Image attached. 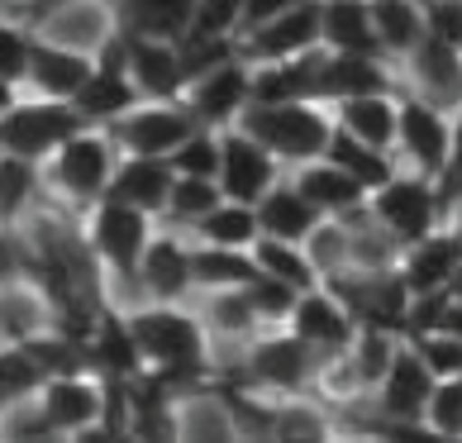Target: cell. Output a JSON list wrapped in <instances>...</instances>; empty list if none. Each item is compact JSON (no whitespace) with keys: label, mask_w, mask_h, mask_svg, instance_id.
I'll use <instances>...</instances> for the list:
<instances>
[{"label":"cell","mask_w":462,"mask_h":443,"mask_svg":"<svg viewBox=\"0 0 462 443\" xmlns=\"http://www.w3.org/2000/svg\"><path fill=\"white\" fill-rule=\"evenodd\" d=\"M238 10L244 0H196L191 5V29L196 39H234L238 33Z\"/></svg>","instance_id":"cell-45"},{"label":"cell","mask_w":462,"mask_h":443,"mask_svg":"<svg viewBox=\"0 0 462 443\" xmlns=\"http://www.w3.org/2000/svg\"><path fill=\"white\" fill-rule=\"evenodd\" d=\"M258 277L248 248H219V244H196L191 238V281L196 291H229V286H248Z\"/></svg>","instance_id":"cell-31"},{"label":"cell","mask_w":462,"mask_h":443,"mask_svg":"<svg viewBox=\"0 0 462 443\" xmlns=\"http://www.w3.org/2000/svg\"><path fill=\"white\" fill-rule=\"evenodd\" d=\"M244 296H248V305H253V315L263 319V329L267 325H286V315H291V305H296V286H286V281H277V277H267V272H258L248 286H244Z\"/></svg>","instance_id":"cell-43"},{"label":"cell","mask_w":462,"mask_h":443,"mask_svg":"<svg viewBox=\"0 0 462 443\" xmlns=\"http://www.w3.org/2000/svg\"><path fill=\"white\" fill-rule=\"evenodd\" d=\"M248 253H253V263H258V272H267V277H277V281H286V286H296V291H310V286H319L315 263L305 258V248L291 244V238L258 234Z\"/></svg>","instance_id":"cell-37"},{"label":"cell","mask_w":462,"mask_h":443,"mask_svg":"<svg viewBox=\"0 0 462 443\" xmlns=\"http://www.w3.org/2000/svg\"><path fill=\"white\" fill-rule=\"evenodd\" d=\"M457 253H462V238L453 229H430V234H420L415 244H405L401 248V258H396V272H401V281H405V291L410 296H420V291H443L453 277V267H457Z\"/></svg>","instance_id":"cell-23"},{"label":"cell","mask_w":462,"mask_h":443,"mask_svg":"<svg viewBox=\"0 0 462 443\" xmlns=\"http://www.w3.org/2000/svg\"><path fill=\"white\" fill-rule=\"evenodd\" d=\"M319 5H329V0H319Z\"/></svg>","instance_id":"cell-56"},{"label":"cell","mask_w":462,"mask_h":443,"mask_svg":"<svg viewBox=\"0 0 462 443\" xmlns=\"http://www.w3.org/2000/svg\"><path fill=\"white\" fill-rule=\"evenodd\" d=\"M238 367H248L244 382L267 391V396H300V391L315 386L319 357H315V348H305L286 325H267V329H258L248 338L244 363Z\"/></svg>","instance_id":"cell-7"},{"label":"cell","mask_w":462,"mask_h":443,"mask_svg":"<svg viewBox=\"0 0 462 443\" xmlns=\"http://www.w3.org/2000/svg\"><path fill=\"white\" fill-rule=\"evenodd\" d=\"M434 391V372L420 363V353L401 338L396 357H391L386 377L372 386L376 396V415L386 420V429H424V405Z\"/></svg>","instance_id":"cell-10"},{"label":"cell","mask_w":462,"mask_h":443,"mask_svg":"<svg viewBox=\"0 0 462 443\" xmlns=\"http://www.w3.org/2000/svg\"><path fill=\"white\" fill-rule=\"evenodd\" d=\"M43 382H48V372L29 344H0V411L39 396Z\"/></svg>","instance_id":"cell-38"},{"label":"cell","mask_w":462,"mask_h":443,"mask_svg":"<svg viewBox=\"0 0 462 443\" xmlns=\"http://www.w3.org/2000/svg\"><path fill=\"white\" fill-rule=\"evenodd\" d=\"M448 296L462 300V253H457V267H453V277H448Z\"/></svg>","instance_id":"cell-53"},{"label":"cell","mask_w":462,"mask_h":443,"mask_svg":"<svg viewBox=\"0 0 462 443\" xmlns=\"http://www.w3.org/2000/svg\"><path fill=\"white\" fill-rule=\"evenodd\" d=\"M196 238V244H219V248H253V238H258V215H253V206H244V200H229L219 196V206H210L191 229H186Z\"/></svg>","instance_id":"cell-36"},{"label":"cell","mask_w":462,"mask_h":443,"mask_svg":"<svg viewBox=\"0 0 462 443\" xmlns=\"http://www.w3.org/2000/svg\"><path fill=\"white\" fill-rule=\"evenodd\" d=\"M396 96L401 91H367V96H348V100H334V125L363 139L372 148L391 152L396 148Z\"/></svg>","instance_id":"cell-27"},{"label":"cell","mask_w":462,"mask_h":443,"mask_svg":"<svg viewBox=\"0 0 462 443\" xmlns=\"http://www.w3.org/2000/svg\"><path fill=\"white\" fill-rule=\"evenodd\" d=\"M234 43L244 62H286V58L305 53V48H319V0H296L277 20L238 33Z\"/></svg>","instance_id":"cell-13"},{"label":"cell","mask_w":462,"mask_h":443,"mask_svg":"<svg viewBox=\"0 0 462 443\" xmlns=\"http://www.w3.org/2000/svg\"><path fill=\"white\" fill-rule=\"evenodd\" d=\"M439 191H443V206H448L453 196H462V172H457L453 181H439Z\"/></svg>","instance_id":"cell-52"},{"label":"cell","mask_w":462,"mask_h":443,"mask_svg":"<svg viewBox=\"0 0 462 443\" xmlns=\"http://www.w3.org/2000/svg\"><path fill=\"white\" fill-rule=\"evenodd\" d=\"M296 0H244V10H238V33H248V29H258L267 20H277L282 10H291ZM234 33V39H238Z\"/></svg>","instance_id":"cell-48"},{"label":"cell","mask_w":462,"mask_h":443,"mask_svg":"<svg viewBox=\"0 0 462 443\" xmlns=\"http://www.w3.org/2000/svg\"><path fill=\"white\" fill-rule=\"evenodd\" d=\"M324 158H329L334 167H344L348 177H357L367 191H376L382 181H391V177L401 172L396 152H382V148H372V143H363V139H353V134H344L338 125H334V134H329Z\"/></svg>","instance_id":"cell-35"},{"label":"cell","mask_w":462,"mask_h":443,"mask_svg":"<svg viewBox=\"0 0 462 443\" xmlns=\"http://www.w3.org/2000/svg\"><path fill=\"white\" fill-rule=\"evenodd\" d=\"M14 96H20V87H14V81H0V110H5Z\"/></svg>","instance_id":"cell-55"},{"label":"cell","mask_w":462,"mask_h":443,"mask_svg":"<svg viewBox=\"0 0 462 443\" xmlns=\"http://www.w3.org/2000/svg\"><path fill=\"white\" fill-rule=\"evenodd\" d=\"M115 5V29L129 39H162L181 43L191 29V5L196 0H110Z\"/></svg>","instance_id":"cell-26"},{"label":"cell","mask_w":462,"mask_h":443,"mask_svg":"<svg viewBox=\"0 0 462 443\" xmlns=\"http://www.w3.org/2000/svg\"><path fill=\"white\" fill-rule=\"evenodd\" d=\"M253 215H258V234H272V238H291V244H305V234H310L319 225V210L296 191V181L291 177H277L267 186V191L258 196V206H253Z\"/></svg>","instance_id":"cell-28"},{"label":"cell","mask_w":462,"mask_h":443,"mask_svg":"<svg viewBox=\"0 0 462 443\" xmlns=\"http://www.w3.org/2000/svg\"><path fill=\"white\" fill-rule=\"evenodd\" d=\"M87 363L96 377H139L143 372V357H139V344L129 334V319L119 305H106L96 310L91 329H87Z\"/></svg>","instance_id":"cell-24"},{"label":"cell","mask_w":462,"mask_h":443,"mask_svg":"<svg viewBox=\"0 0 462 443\" xmlns=\"http://www.w3.org/2000/svg\"><path fill=\"white\" fill-rule=\"evenodd\" d=\"M29 39L33 33L14 20V14H0V81H24V62H29Z\"/></svg>","instance_id":"cell-46"},{"label":"cell","mask_w":462,"mask_h":443,"mask_svg":"<svg viewBox=\"0 0 462 443\" xmlns=\"http://www.w3.org/2000/svg\"><path fill=\"white\" fill-rule=\"evenodd\" d=\"M29 33L39 39H53L62 48H77V53H100V43L115 33V5L110 0H67V5L48 10L43 20H33Z\"/></svg>","instance_id":"cell-21"},{"label":"cell","mask_w":462,"mask_h":443,"mask_svg":"<svg viewBox=\"0 0 462 443\" xmlns=\"http://www.w3.org/2000/svg\"><path fill=\"white\" fill-rule=\"evenodd\" d=\"M248 81H253V67L244 58H225L219 67H210V72H200L191 77L181 87V106L191 110L196 125L205 129H229L238 110L248 106Z\"/></svg>","instance_id":"cell-11"},{"label":"cell","mask_w":462,"mask_h":443,"mask_svg":"<svg viewBox=\"0 0 462 443\" xmlns=\"http://www.w3.org/2000/svg\"><path fill=\"white\" fill-rule=\"evenodd\" d=\"M77 129H87V119L72 100H48V96H29L20 91L0 110V152L14 158L43 162L62 139H72Z\"/></svg>","instance_id":"cell-5"},{"label":"cell","mask_w":462,"mask_h":443,"mask_svg":"<svg viewBox=\"0 0 462 443\" xmlns=\"http://www.w3.org/2000/svg\"><path fill=\"white\" fill-rule=\"evenodd\" d=\"M291 181H296V191L310 200L319 215H338V210H353V206H363V200H367V186L357 177H348L344 167H334L329 158L296 162Z\"/></svg>","instance_id":"cell-29"},{"label":"cell","mask_w":462,"mask_h":443,"mask_svg":"<svg viewBox=\"0 0 462 443\" xmlns=\"http://www.w3.org/2000/svg\"><path fill=\"white\" fill-rule=\"evenodd\" d=\"M439 329L462 334V300H457V296H448V305H443V319H439Z\"/></svg>","instance_id":"cell-51"},{"label":"cell","mask_w":462,"mask_h":443,"mask_svg":"<svg viewBox=\"0 0 462 443\" xmlns=\"http://www.w3.org/2000/svg\"><path fill=\"white\" fill-rule=\"evenodd\" d=\"M200 325L210 338H234V344H248L253 334L263 329V319L253 315V305L244 296V286H229V291H200Z\"/></svg>","instance_id":"cell-33"},{"label":"cell","mask_w":462,"mask_h":443,"mask_svg":"<svg viewBox=\"0 0 462 443\" xmlns=\"http://www.w3.org/2000/svg\"><path fill=\"white\" fill-rule=\"evenodd\" d=\"M125 319L134 344H139L143 372L162 377L172 391L215 377L210 334L196 310H186V300H139L134 310H125Z\"/></svg>","instance_id":"cell-1"},{"label":"cell","mask_w":462,"mask_h":443,"mask_svg":"<svg viewBox=\"0 0 462 443\" xmlns=\"http://www.w3.org/2000/svg\"><path fill=\"white\" fill-rule=\"evenodd\" d=\"M210 206H219V186H215V177H177V181H172V196H167L162 219H167V225H177V229H181V225L191 229Z\"/></svg>","instance_id":"cell-39"},{"label":"cell","mask_w":462,"mask_h":443,"mask_svg":"<svg viewBox=\"0 0 462 443\" xmlns=\"http://www.w3.org/2000/svg\"><path fill=\"white\" fill-rule=\"evenodd\" d=\"M367 14H372V29H376V43L391 62H401L410 48L424 39V10L420 0H367Z\"/></svg>","instance_id":"cell-32"},{"label":"cell","mask_w":462,"mask_h":443,"mask_svg":"<svg viewBox=\"0 0 462 443\" xmlns=\"http://www.w3.org/2000/svg\"><path fill=\"white\" fill-rule=\"evenodd\" d=\"M125 72L129 81L139 87L143 100H181V58H177V43H162V39H129L125 33Z\"/></svg>","instance_id":"cell-25"},{"label":"cell","mask_w":462,"mask_h":443,"mask_svg":"<svg viewBox=\"0 0 462 443\" xmlns=\"http://www.w3.org/2000/svg\"><path fill=\"white\" fill-rule=\"evenodd\" d=\"M424 10V33L462 48V0H420Z\"/></svg>","instance_id":"cell-47"},{"label":"cell","mask_w":462,"mask_h":443,"mask_svg":"<svg viewBox=\"0 0 462 443\" xmlns=\"http://www.w3.org/2000/svg\"><path fill=\"white\" fill-rule=\"evenodd\" d=\"M462 172V106L448 110V167H443L439 181H453Z\"/></svg>","instance_id":"cell-49"},{"label":"cell","mask_w":462,"mask_h":443,"mask_svg":"<svg viewBox=\"0 0 462 443\" xmlns=\"http://www.w3.org/2000/svg\"><path fill=\"white\" fill-rule=\"evenodd\" d=\"M53 325H58V300L48 296L43 281L33 277L0 281V344H29Z\"/></svg>","instance_id":"cell-22"},{"label":"cell","mask_w":462,"mask_h":443,"mask_svg":"<svg viewBox=\"0 0 462 443\" xmlns=\"http://www.w3.org/2000/svg\"><path fill=\"white\" fill-rule=\"evenodd\" d=\"M172 172L177 177H215L219 172V129H205L196 125L186 139L172 148Z\"/></svg>","instance_id":"cell-41"},{"label":"cell","mask_w":462,"mask_h":443,"mask_svg":"<svg viewBox=\"0 0 462 443\" xmlns=\"http://www.w3.org/2000/svg\"><path fill=\"white\" fill-rule=\"evenodd\" d=\"M396 162L420 177H443L448 167V110L415 91L396 96Z\"/></svg>","instance_id":"cell-8"},{"label":"cell","mask_w":462,"mask_h":443,"mask_svg":"<svg viewBox=\"0 0 462 443\" xmlns=\"http://www.w3.org/2000/svg\"><path fill=\"white\" fill-rule=\"evenodd\" d=\"M405 344L420 353V363L434 372V382H439V377H457V372H462V334H448V329H430V334H415V338H405Z\"/></svg>","instance_id":"cell-44"},{"label":"cell","mask_w":462,"mask_h":443,"mask_svg":"<svg viewBox=\"0 0 462 443\" xmlns=\"http://www.w3.org/2000/svg\"><path fill=\"white\" fill-rule=\"evenodd\" d=\"M248 139H258L277 162H310L324 158L334 134V110L319 100H248L234 119Z\"/></svg>","instance_id":"cell-2"},{"label":"cell","mask_w":462,"mask_h":443,"mask_svg":"<svg viewBox=\"0 0 462 443\" xmlns=\"http://www.w3.org/2000/svg\"><path fill=\"white\" fill-rule=\"evenodd\" d=\"M96 58L77 53V48H62L53 39H29V62H24V81L20 91L29 96H48V100H72L81 91V81L91 77Z\"/></svg>","instance_id":"cell-18"},{"label":"cell","mask_w":462,"mask_h":443,"mask_svg":"<svg viewBox=\"0 0 462 443\" xmlns=\"http://www.w3.org/2000/svg\"><path fill=\"white\" fill-rule=\"evenodd\" d=\"M43 191V172L39 162L0 152V229H20L33 215V200Z\"/></svg>","instance_id":"cell-34"},{"label":"cell","mask_w":462,"mask_h":443,"mask_svg":"<svg viewBox=\"0 0 462 443\" xmlns=\"http://www.w3.org/2000/svg\"><path fill=\"white\" fill-rule=\"evenodd\" d=\"M110 134V143L119 152H143V158H172V148L196 129L191 110L181 100H134L125 115H115L110 125H100Z\"/></svg>","instance_id":"cell-9"},{"label":"cell","mask_w":462,"mask_h":443,"mask_svg":"<svg viewBox=\"0 0 462 443\" xmlns=\"http://www.w3.org/2000/svg\"><path fill=\"white\" fill-rule=\"evenodd\" d=\"M448 210H453V234L462 238V196H453V200H448Z\"/></svg>","instance_id":"cell-54"},{"label":"cell","mask_w":462,"mask_h":443,"mask_svg":"<svg viewBox=\"0 0 462 443\" xmlns=\"http://www.w3.org/2000/svg\"><path fill=\"white\" fill-rule=\"evenodd\" d=\"M81 215H87L81 238H87L91 263L106 272V281L134 291V267H139V253L152 234V215L125 206V200H110V196H100L96 206H87Z\"/></svg>","instance_id":"cell-4"},{"label":"cell","mask_w":462,"mask_h":443,"mask_svg":"<svg viewBox=\"0 0 462 443\" xmlns=\"http://www.w3.org/2000/svg\"><path fill=\"white\" fill-rule=\"evenodd\" d=\"M58 5H67V0H14L10 14H14V20H20V24L29 29L33 20H43V14H48V10H58Z\"/></svg>","instance_id":"cell-50"},{"label":"cell","mask_w":462,"mask_h":443,"mask_svg":"<svg viewBox=\"0 0 462 443\" xmlns=\"http://www.w3.org/2000/svg\"><path fill=\"white\" fill-rule=\"evenodd\" d=\"M134 291L139 300H186L196 291L191 281V238L181 234H148V244L134 267Z\"/></svg>","instance_id":"cell-14"},{"label":"cell","mask_w":462,"mask_h":443,"mask_svg":"<svg viewBox=\"0 0 462 443\" xmlns=\"http://www.w3.org/2000/svg\"><path fill=\"white\" fill-rule=\"evenodd\" d=\"M367 210L372 219L382 225L396 244H415L420 234H430L443 225V215H448V206H443V191L434 177H420V172H401L382 181L376 191H367Z\"/></svg>","instance_id":"cell-6"},{"label":"cell","mask_w":462,"mask_h":443,"mask_svg":"<svg viewBox=\"0 0 462 443\" xmlns=\"http://www.w3.org/2000/svg\"><path fill=\"white\" fill-rule=\"evenodd\" d=\"M277 177H282V162L272 158L258 139H248L238 125L219 129V172H215L219 196L244 200V206H258V196Z\"/></svg>","instance_id":"cell-12"},{"label":"cell","mask_w":462,"mask_h":443,"mask_svg":"<svg viewBox=\"0 0 462 443\" xmlns=\"http://www.w3.org/2000/svg\"><path fill=\"white\" fill-rule=\"evenodd\" d=\"M391 58L382 53H329L315 67V91L310 100L319 106H334V100H348V96H367V91H396V77H391Z\"/></svg>","instance_id":"cell-17"},{"label":"cell","mask_w":462,"mask_h":443,"mask_svg":"<svg viewBox=\"0 0 462 443\" xmlns=\"http://www.w3.org/2000/svg\"><path fill=\"white\" fill-rule=\"evenodd\" d=\"M115 158H119V148L110 143V134L100 125H87V129H77L72 139H62L53 152H48V158L39 162V172H43L48 191L81 215L87 206H96V200L106 196Z\"/></svg>","instance_id":"cell-3"},{"label":"cell","mask_w":462,"mask_h":443,"mask_svg":"<svg viewBox=\"0 0 462 443\" xmlns=\"http://www.w3.org/2000/svg\"><path fill=\"white\" fill-rule=\"evenodd\" d=\"M286 329L296 334L305 348H315V357L324 363V357L344 353V348L353 344L357 319L348 315V305L338 300L334 291H324V286H310V291H300L296 305H291Z\"/></svg>","instance_id":"cell-15"},{"label":"cell","mask_w":462,"mask_h":443,"mask_svg":"<svg viewBox=\"0 0 462 443\" xmlns=\"http://www.w3.org/2000/svg\"><path fill=\"white\" fill-rule=\"evenodd\" d=\"M10 5H14V0H10Z\"/></svg>","instance_id":"cell-57"},{"label":"cell","mask_w":462,"mask_h":443,"mask_svg":"<svg viewBox=\"0 0 462 443\" xmlns=\"http://www.w3.org/2000/svg\"><path fill=\"white\" fill-rule=\"evenodd\" d=\"M319 43L329 53H382L367 0H329V5H319Z\"/></svg>","instance_id":"cell-30"},{"label":"cell","mask_w":462,"mask_h":443,"mask_svg":"<svg viewBox=\"0 0 462 443\" xmlns=\"http://www.w3.org/2000/svg\"><path fill=\"white\" fill-rule=\"evenodd\" d=\"M424 429L443 438H462V372L434 382L430 405H424Z\"/></svg>","instance_id":"cell-42"},{"label":"cell","mask_w":462,"mask_h":443,"mask_svg":"<svg viewBox=\"0 0 462 443\" xmlns=\"http://www.w3.org/2000/svg\"><path fill=\"white\" fill-rule=\"evenodd\" d=\"M300 248H305V258L315 263L319 281H324V277H334V272H344V267H348V229L338 225L334 215H324L319 225H315L310 234H305V244H300Z\"/></svg>","instance_id":"cell-40"},{"label":"cell","mask_w":462,"mask_h":443,"mask_svg":"<svg viewBox=\"0 0 462 443\" xmlns=\"http://www.w3.org/2000/svg\"><path fill=\"white\" fill-rule=\"evenodd\" d=\"M100 401H106V382L96 372H58L39 386V411L48 415L53 434L91 438L100 420Z\"/></svg>","instance_id":"cell-16"},{"label":"cell","mask_w":462,"mask_h":443,"mask_svg":"<svg viewBox=\"0 0 462 443\" xmlns=\"http://www.w3.org/2000/svg\"><path fill=\"white\" fill-rule=\"evenodd\" d=\"M401 62H405V77H410V91L415 96L434 100V106H443V110L462 106V48L424 33Z\"/></svg>","instance_id":"cell-19"},{"label":"cell","mask_w":462,"mask_h":443,"mask_svg":"<svg viewBox=\"0 0 462 443\" xmlns=\"http://www.w3.org/2000/svg\"><path fill=\"white\" fill-rule=\"evenodd\" d=\"M172 162L167 158H143V152H119L115 158V172L106 181V196L110 200H125V206L143 210L152 219H162L167 210V196H172Z\"/></svg>","instance_id":"cell-20"}]
</instances>
